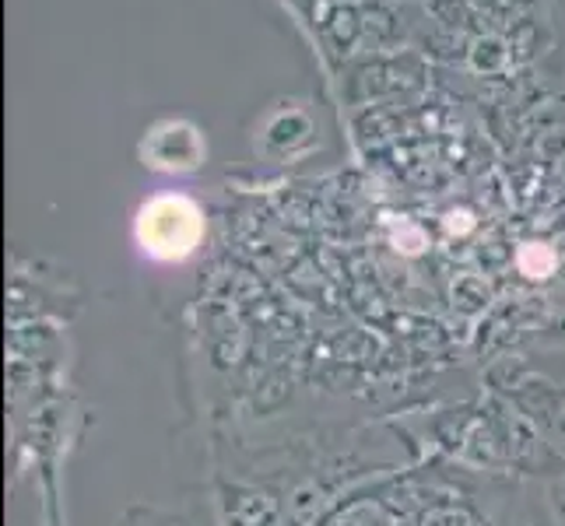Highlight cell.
I'll return each instance as SVG.
<instances>
[{
	"label": "cell",
	"instance_id": "2",
	"mask_svg": "<svg viewBox=\"0 0 565 526\" xmlns=\"http://www.w3.org/2000/svg\"><path fill=\"white\" fill-rule=\"evenodd\" d=\"M145 159L154 169H166V172H186V169H198V162L204 159V141L201 133L193 130L183 120H166L159 124L145 141Z\"/></svg>",
	"mask_w": 565,
	"mask_h": 526
},
{
	"label": "cell",
	"instance_id": "1",
	"mask_svg": "<svg viewBox=\"0 0 565 526\" xmlns=\"http://www.w3.org/2000/svg\"><path fill=\"white\" fill-rule=\"evenodd\" d=\"M201 211L186 197H154L141 207L138 239L159 260H180L201 239Z\"/></svg>",
	"mask_w": 565,
	"mask_h": 526
}]
</instances>
